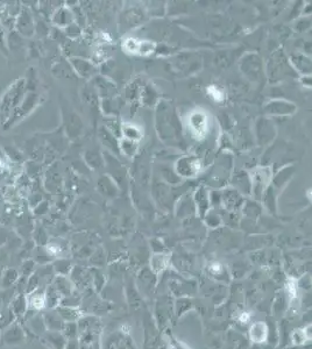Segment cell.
I'll return each instance as SVG.
<instances>
[{
    "instance_id": "11",
    "label": "cell",
    "mask_w": 312,
    "mask_h": 349,
    "mask_svg": "<svg viewBox=\"0 0 312 349\" xmlns=\"http://www.w3.org/2000/svg\"><path fill=\"white\" fill-rule=\"evenodd\" d=\"M231 188L235 189L242 195H251L252 194V181L248 172L240 170L234 172L231 177Z\"/></svg>"
},
{
    "instance_id": "1",
    "label": "cell",
    "mask_w": 312,
    "mask_h": 349,
    "mask_svg": "<svg viewBox=\"0 0 312 349\" xmlns=\"http://www.w3.org/2000/svg\"><path fill=\"white\" fill-rule=\"evenodd\" d=\"M155 128L158 138L167 146L185 148L180 118L168 102H158L156 105Z\"/></svg>"
},
{
    "instance_id": "15",
    "label": "cell",
    "mask_w": 312,
    "mask_h": 349,
    "mask_svg": "<svg viewBox=\"0 0 312 349\" xmlns=\"http://www.w3.org/2000/svg\"><path fill=\"white\" fill-rule=\"evenodd\" d=\"M193 200L195 204V207L197 208V211L199 212L201 215L206 214L207 211L210 208V197L209 191L205 187H199L195 192L193 195Z\"/></svg>"
},
{
    "instance_id": "6",
    "label": "cell",
    "mask_w": 312,
    "mask_h": 349,
    "mask_svg": "<svg viewBox=\"0 0 312 349\" xmlns=\"http://www.w3.org/2000/svg\"><path fill=\"white\" fill-rule=\"evenodd\" d=\"M255 140L259 146H268L276 138L275 123L269 118H259L255 123Z\"/></svg>"
},
{
    "instance_id": "24",
    "label": "cell",
    "mask_w": 312,
    "mask_h": 349,
    "mask_svg": "<svg viewBox=\"0 0 312 349\" xmlns=\"http://www.w3.org/2000/svg\"><path fill=\"white\" fill-rule=\"evenodd\" d=\"M190 127L196 134H201L206 129V119L205 116L196 112L190 118Z\"/></svg>"
},
{
    "instance_id": "18",
    "label": "cell",
    "mask_w": 312,
    "mask_h": 349,
    "mask_svg": "<svg viewBox=\"0 0 312 349\" xmlns=\"http://www.w3.org/2000/svg\"><path fill=\"white\" fill-rule=\"evenodd\" d=\"M277 194L278 191L271 184L266 189L261 197L263 206L267 208L269 212H272V213H275L276 208H277Z\"/></svg>"
},
{
    "instance_id": "22",
    "label": "cell",
    "mask_w": 312,
    "mask_h": 349,
    "mask_svg": "<svg viewBox=\"0 0 312 349\" xmlns=\"http://www.w3.org/2000/svg\"><path fill=\"white\" fill-rule=\"evenodd\" d=\"M140 97H141V102L145 106H154L158 104V93L152 86H145L144 89H141Z\"/></svg>"
},
{
    "instance_id": "19",
    "label": "cell",
    "mask_w": 312,
    "mask_h": 349,
    "mask_svg": "<svg viewBox=\"0 0 312 349\" xmlns=\"http://www.w3.org/2000/svg\"><path fill=\"white\" fill-rule=\"evenodd\" d=\"M102 106L106 118H110V116L117 118V116H118L122 107V102L118 97L107 98V99H103Z\"/></svg>"
},
{
    "instance_id": "26",
    "label": "cell",
    "mask_w": 312,
    "mask_h": 349,
    "mask_svg": "<svg viewBox=\"0 0 312 349\" xmlns=\"http://www.w3.org/2000/svg\"><path fill=\"white\" fill-rule=\"evenodd\" d=\"M121 134L123 136V139L132 140V141H135V142H138L142 136L141 130H140L136 126L132 125V123H122Z\"/></svg>"
},
{
    "instance_id": "28",
    "label": "cell",
    "mask_w": 312,
    "mask_h": 349,
    "mask_svg": "<svg viewBox=\"0 0 312 349\" xmlns=\"http://www.w3.org/2000/svg\"><path fill=\"white\" fill-rule=\"evenodd\" d=\"M161 176L163 178L164 183H167L169 185H176L181 182V177L175 172L174 169L170 167H165V165H161Z\"/></svg>"
},
{
    "instance_id": "4",
    "label": "cell",
    "mask_w": 312,
    "mask_h": 349,
    "mask_svg": "<svg viewBox=\"0 0 312 349\" xmlns=\"http://www.w3.org/2000/svg\"><path fill=\"white\" fill-rule=\"evenodd\" d=\"M104 157V165L106 167V170L109 172V175L113 181L116 182V184L118 185L119 189L127 188V172L123 165L120 163V161L117 159L115 155L110 154L109 152H105L103 155Z\"/></svg>"
},
{
    "instance_id": "30",
    "label": "cell",
    "mask_w": 312,
    "mask_h": 349,
    "mask_svg": "<svg viewBox=\"0 0 312 349\" xmlns=\"http://www.w3.org/2000/svg\"><path fill=\"white\" fill-rule=\"evenodd\" d=\"M28 303L33 309L41 310L43 309L45 305V297L44 295H33Z\"/></svg>"
},
{
    "instance_id": "2",
    "label": "cell",
    "mask_w": 312,
    "mask_h": 349,
    "mask_svg": "<svg viewBox=\"0 0 312 349\" xmlns=\"http://www.w3.org/2000/svg\"><path fill=\"white\" fill-rule=\"evenodd\" d=\"M265 73L271 83H278L287 77H294L297 75L292 69L289 58L285 56L283 50H277L272 55L267 67L265 68Z\"/></svg>"
},
{
    "instance_id": "13",
    "label": "cell",
    "mask_w": 312,
    "mask_h": 349,
    "mask_svg": "<svg viewBox=\"0 0 312 349\" xmlns=\"http://www.w3.org/2000/svg\"><path fill=\"white\" fill-rule=\"evenodd\" d=\"M93 83H95V89L97 90V92L100 97H103V99L116 97L117 86L113 81L103 76H97L95 77Z\"/></svg>"
},
{
    "instance_id": "12",
    "label": "cell",
    "mask_w": 312,
    "mask_h": 349,
    "mask_svg": "<svg viewBox=\"0 0 312 349\" xmlns=\"http://www.w3.org/2000/svg\"><path fill=\"white\" fill-rule=\"evenodd\" d=\"M292 69L296 74H301L302 76H310L311 75V58L304 54H292L289 57Z\"/></svg>"
},
{
    "instance_id": "3",
    "label": "cell",
    "mask_w": 312,
    "mask_h": 349,
    "mask_svg": "<svg viewBox=\"0 0 312 349\" xmlns=\"http://www.w3.org/2000/svg\"><path fill=\"white\" fill-rule=\"evenodd\" d=\"M240 70L247 79L254 84H260L266 76L265 65L258 54L249 53L240 61Z\"/></svg>"
},
{
    "instance_id": "10",
    "label": "cell",
    "mask_w": 312,
    "mask_h": 349,
    "mask_svg": "<svg viewBox=\"0 0 312 349\" xmlns=\"http://www.w3.org/2000/svg\"><path fill=\"white\" fill-rule=\"evenodd\" d=\"M245 200V195H242L235 189L230 187L222 191V204H224L227 211L239 210L240 207H242Z\"/></svg>"
},
{
    "instance_id": "20",
    "label": "cell",
    "mask_w": 312,
    "mask_h": 349,
    "mask_svg": "<svg viewBox=\"0 0 312 349\" xmlns=\"http://www.w3.org/2000/svg\"><path fill=\"white\" fill-rule=\"evenodd\" d=\"M75 69L80 76L91 77L96 74V68L91 62L86 60H80V58H75L73 60Z\"/></svg>"
},
{
    "instance_id": "34",
    "label": "cell",
    "mask_w": 312,
    "mask_h": 349,
    "mask_svg": "<svg viewBox=\"0 0 312 349\" xmlns=\"http://www.w3.org/2000/svg\"><path fill=\"white\" fill-rule=\"evenodd\" d=\"M240 320H241L242 322H247V320H248V315H245V314H243L242 315V317H241V319H240Z\"/></svg>"
},
{
    "instance_id": "29",
    "label": "cell",
    "mask_w": 312,
    "mask_h": 349,
    "mask_svg": "<svg viewBox=\"0 0 312 349\" xmlns=\"http://www.w3.org/2000/svg\"><path fill=\"white\" fill-rule=\"evenodd\" d=\"M121 123L119 122V120L117 118H113V116H110V118L105 119V128L109 130L110 133H112L113 135L116 136L117 139H120L122 136L121 134Z\"/></svg>"
},
{
    "instance_id": "5",
    "label": "cell",
    "mask_w": 312,
    "mask_h": 349,
    "mask_svg": "<svg viewBox=\"0 0 312 349\" xmlns=\"http://www.w3.org/2000/svg\"><path fill=\"white\" fill-rule=\"evenodd\" d=\"M252 181V194L254 200H261V197L269 185L272 184L273 172L267 167H260L249 174Z\"/></svg>"
},
{
    "instance_id": "21",
    "label": "cell",
    "mask_w": 312,
    "mask_h": 349,
    "mask_svg": "<svg viewBox=\"0 0 312 349\" xmlns=\"http://www.w3.org/2000/svg\"><path fill=\"white\" fill-rule=\"evenodd\" d=\"M144 20V12L139 8H131L123 14V25L127 27H134L140 25V22Z\"/></svg>"
},
{
    "instance_id": "27",
    "label": "cell",
    "mask_w": 312,
    "mask_h": 349,
    "mask_svg": "<svg viewBox=\"0 0 312 349\" xmlns=\"http://www.w3.org/2000/svg\"><path fill=\"white\" fill-rule=\"evenodd\" d=\"M24 340V333L22 329L19 326L14 325L11 328H8L5 333V341L9 345H17Z\"/></svg>"
},
{
    "instance_id": "25",
    "label": "cell",
    "mask_w": 312,
    "mask_h": 349,
    "mask_svg": "<svg viewBox=\"0 0 312 349\" xmlns=\"http://www.w3.org/2000/svg\"><path fill=\"white\" fill-rule=\"evenodd\" d=\"M242 210L243 213H245L247 217L256 218L261 214L262 207L261 205L258 203V200H254V199H246L245 203L242 205Z\"/></svg>"
},
{
    "instance_id": "17",
    "label": "cell",
    "mask_w": 312,
    "mask_h": 349,
    "mask_svg": "<svg viewBox=\"0 0 312 349\" xmlns=\"http://www.w3.org/2000/svg\"><path fill=\"white\" fill-rule=\"evenodd\" d=\"M99 138L110 154L120 155L119 139H117L112 133H110L109 130L105 128V127H102V128L99 129Z\"/></svg>"
},
{
    "instance_id": "16",
    "label": "cell",
    "mask_w": 312,
    "mask_h": 349,
    "mask_svg": "<svg viewBox=\"0 0 312 349\" xmlns=\"http://www.w3.org/2000/svg\"><path fill=\"white\" fill-rule=\"evenodd\" d=\"M295 174V167L294 165H287V167L282 168L281 170L276 172L272 178V185L276 190H282L285 185L288 184L292 176Z\"/></svg>"
},
{
    "instance_id": "7",
    "label": "cell",
    "mask_w": 312,
    "mask_h": 349,
    "mask_svg": "<svg viewBox=\"0 0 312 349\" xmlns=\"http://www.w3.org/2000/svg\"><path fill=\"white\" fill-rule=\"evenodd\" d=\"M201 163L196 156H182L175 163V172L181 178H193L199 174Z\"/></svg>"
},
{
    "instance_id": "8",
    "label": "cell",
    "mask_w": 312,
    "mask_h": 349,
    "mask_svg": "<svg viewBox=\"0 0 312 349\" xmlns=\"http://www.w3.org/2000/svg\"><path fill=\"white\" fill-rule=\"evenodd\" d=\"M297 110L294 103L285 99H272L263 107V113L269 116H289Z\"/></svg>"
},
{
    "instance_id": "9",
    "label": "cell",
    "mask_w": 312,
    "mask_h": 349,
    "mask_svg": "<svg viewBox=\"0 0 312 349\" xmlns=\"http://www.w3.org/2000/svg\"><path fill=\"white\" fill-rule=\"evenodd\" d=\"M152 194L154 200L161 205L170 204V200H174V189L171 185L162 181H154L152 184Z\"/></svg>"
},
{
    "instance_id": "32",
    "label": "cell",
    "mask_w": 312,
    "mask_h": 349,
    "mask_svg": "<svg viewBox=\"0 0 312 349\" xmlns=\"http://www.w3.org/2000/svg\"><path fill=\"white\" fill-rule=\"evenodd\" d=\"M259 334H260V338H261V340H263V339H265V335H266L265 325L261 326V329H258V327H256V325L253 326V328H252V338L254 339L255 341H256V339H258Z\"/></svg>"
},
{
    "instance_id": "14",
    "label": "cell",
    "mask_w": 312,
    "mask_h": 349,
    "mask_svg": "<svg viewBox=\"0 0 312 349\" xmlns=\"http://www.w3.org/2000/svg\"><path fill=\"white\" fill-rule=\"evenodd\" d=\"M97 187H98V190L100 194H102L105 198L113 199L118 197L120 189L110 176L107 175L102 176V177L98 179V184H97Z\"/></svg>"
},
{
    "instance_id": "33",
    "label": "cell",
    "mask_w": 312,
    "mask_h": 349,
    "mask_svg": "<svg viewBox=\"0 0 312 349\" xmlns=\"http://www.w3.org/2000/svg\"><path fill=\"white\" fill-rule=\"evenodd\" d=\"M302 81L307 84V86H311V76H303Z\"/></svg>"
},
{
    "instance_id": "23",
    "label": "cell",
    "mask_w": 312,
    "mask_h": 349,
    "mask_svg": "<svg viewBox=\"0 0 312 349\" xmlns=\"http://www.w3.org/2000/svg\"><path fill=\"white\" fill-rule=\"evenodd\" d=\"M119 148L120 154L125 155L126 157L132 158L133 156H135L136 152H138V142L122 138L121 140H119Z\"/></svg>"
},
{
    "instance_id": "31",
    "label": "cell",
    "mask_w": 312,
    "mask_h": 349,
    "mask_svg": "<svg viewBox=\"0 0 312 349\" xmlns=\"http://www.w3.org/2000/svg\"><path fill=\"white\" fill-rule=\"evenodd\" d=\"M209 197H210V205H212V206L222 204V191H218V190L211 191L209 192Z\"/></svg>"
}]
</instances>
